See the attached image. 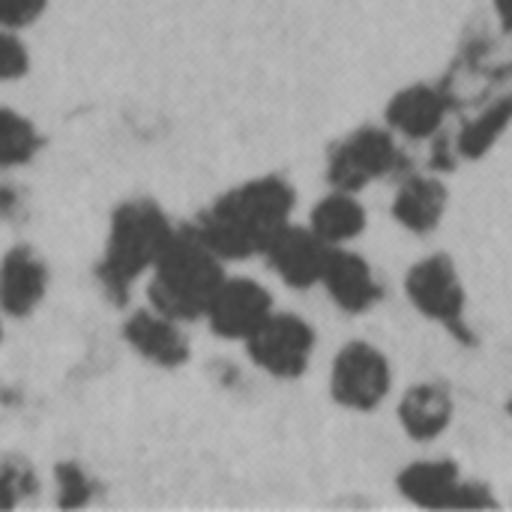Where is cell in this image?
Returning a JSON list of instances; mask_svg holds the SVG:
<instances>
[{
	"label": "cell",
	"instance_id": "ac0fdd59",
	"mask_svg": "<svg viewBox=\"0 0 512 512\" xmlns=\"http://www.w3.org/2000/svg\"><path fill=\"white\" fill-rule=\"evenodd\" d=\"M512 120V96L510 99H501V102H495L489 111H483L477 120H471L465 129H462V135H459V150H462V156H483L501 135H504V129L510 126Z\"/></svg>",
	"mask_w": 512,
	"mask_h": 512
},
{
	"label": "cell",
	"instance_id": "9a60e30c",
	"mask_svg": "<svg viewBox=\"0 0 512 512\" xmlns=\"http://www.w3.org/2000/svg\"><path fill=\"white\" fill-rule=\"evenodd\" d=\"M399 489L420 507H450V498L459 489V471L450 462H420L402 474Z\"/></svg>",
	"mask_w": 512,
	"mask_h": 512
},
{
	"label": "cell",
	"instance_id": "8fae6325",
	"mask_svg": "<svg viewBox=\"0 0 512 512\" xmlns=\"http://www.w3.org/2000/svg\"><path fill=\"white\" fill-rule=\"evenodd\" d=\"M45 294V267L33 252L15 249L0 264V306L9 315L30 312Z\"/></svg>",
	"mask_w": 512,
	"mask_h": 512
},
{
	"label": "cell",
	"instance_id": "cb8c5ba5",
	"mask_svg": "<svg viewBox=\"0 0 512 512\" xmlns=\"http://www.w3.org/2000/svg\"><path fill=\"white\" fill-rule=\"evenodd\" d=\"M495 3H498V12H501L504 24L512 30V0H495Z\"/></svg>",
	"mask_w": 512,
	"mask_h": 512
},
{
	"label": "cell",
	"instance_id": "44dd1931",
	"mask_svg": "<svg viewBox=\"0 0 512 512\" xmlns=\"http://www.w3.org/2000/svg\"><path fill=\"white\" fill-rule=\"evenodd\" d=\"M24 69H27L24 45L15 36L0 33V78H18Z\"/></svg>",
	"mask_w": 512,
	"mask_h": 512
},
{
	"label": "cell",
	"instance_id": "6da1fadb",
	"mask_svg": "<svg viewBox=\"0 0 512 512\" xmlns=\"http://www.w3.org/2000/svg\"><path fill=\"white\" fill-rule=\"evenodd\" d=\"M294 192L288 183L267 177L225 195L198 225V234L219 258H249L267 252L273 237L288 225Z\"/></svg>",
	"mask_w": 512,
	"mask_h": 512
},
{
	"label": "cell",
	"instance_id": "277c9868",
	"mask_svg": "<svg viewBox=\"0 0 512 512\" xmlns=\"http://www.w3.org/2000/svg\"><path fill=\"white\" fill-rule=\"evenodd\" d=\"M315 336L309 324L297 315H267L264 324L249 336V351L255 363L273 375L294 378L306 369L312 357Z\"/></svg>",
	"mask_w": 512,
	"mask_h": 512
},
{
	"label": "cell",
	"instance_id": "3957f363",
	"mask_svg": "<svg viewBox=\"0 0 512 512\" xmlns=\"http://www.w3.org/2000/svg\"><path fill=\"white\" fill-rule=\"evenodd\" d=\"M171 225L150 201H132L117 210L102 261V282L108 291L123 294L147 267H153L171 240Z\"/></svg>",
	"mask_w": 512,
	"mask_h": 512
},
{
	"label": "cell",
	"instance_id": "e0dca14e",
	"mask_svg": "<svg viewBox=\"0 0 512 512\" xmlns=\"http://www.w3.org/2000/svg\"><path fill=\"white\" fill-rule=\"evenodd\" d=\"M366 225V213L363 207L339 192V195H330L324 198L315 213H312V231L324 240V243H345V240H354Z\"/></svg>",
	"mask_w": 512,
	"mask_h": 512
},
{
	"label": "cell",
	"instance_id": "30bf717a",
	"mask_svg": "<svg viewBox=\"0 0 512 512\" xmlns=\"http://www.w3.org/2000/svg\"><path fill=\"white\" fill-rule=\"evenodd\" d=\"M321 282L327 285L330 297L342 309H348V312L369 309L378 300V294H381L369 264L363 258L351 255V252H333L330 249V258H327Z\"/></svg>",
	"mask_w": 512,
	"mask_h": 512
},
{
	"label": "cell",
	"instance_id": "8992f818",
	"mask_svg": "<svg viewBox=\"0 0 512 512\" xmlns=\"http://www.w3.org/2000/svg\"><path fill=\"white\" fill-rule=\"evenodd\" d=\"M399 162V150L393 144V138L381 129H363L357 135H351L330 162V180L342 189H360L375 177H384L396 168Z\"/></svg>",
	"mask_w": 512,
	"mask_h": 512
},
{
	"label": "cell",
	"instance_id": "7c38bea8",
	"mask_svg": "<svg viewBox=\"0 0 512 512\" xmlns=\"http://www.w3.org/2000/svg\"><path fill=\"white\" fill-rule=\"evenodd\" d=\"M126 339L147 360L162 366H177L186 360V339L174 327V318L162 312H138L126 324Z\"/></svg>",
	"mask_w": 512,
	"mask_h": 512
},
{
	"label": "cell",
	"instance_id": "2e32d148",
	"mask_svg": "<svg viewBox=\"0 0 512 512\" xmlns=\"http://www.w3.org/2000/svg\"><path fill=\"white\" fill-rule=\"evenodd\" d=\"M450 414H453L450 396L441 387H432V384L414 387L405 396L402 411H399L408 435H414L420 441H429V438L441 435L447 429V423H450Z\"/></svg>",
	"mask_w": 512,
	"mask_h": 512
},
{
	"label": "cell",
	"instance_id": "603a6c76",
	"mask_svg": "<svg viewBox=\"0 0 512 512\" xmlns=\"http://www.w3.org/2000/svg\"><path fill=\"white\" fill-rule=\"evenodd\" d=\"M21 489H24V477H21V471L0 465V507H12Z\"/></svg>",
	"mask_w": 512,
	"mask_h": 512
},
{
	"label": "cell",
	"instance_id": "ffe728a7",
	"mask_svg": "<svg viewBox=\"0 0 512 512\" xmlns=\"http://www.w3.org/2000/svg\"><path fill=\"white\" fill-rule=\"evenodd\" d=\"M57 480H60V504L63 507H78V504L87 501V492L90 489H87V480H84V474L78 468L63 465L57 471Z\"/></svg>",
	"mask_w": 512,
	"mask_h": 512
},
{
	"label": "cell",
	"instance_id": "4fadbf2b",
	"mask_svg": "<svg viewBox=\"0 0 512 512\" xmlns=\"http://www.w3.org/2000/svg\"><path fill=\"white\" fill-rule=\"evenodd\" d=\"M387 117L399 132L411 138H426L441 129L447 117V96L435 87H411L390 102Z\"/></svg>",
	"mask_w": 512,
	"mask_h": 512
},
{
	"label": "cell",
	"instance_id": "d4e9b609",
	"mask_svg": "<svg viewBox=\"0 0 512 512\" xmlns=\"http://www.w3.org/2000/svg\"><path fill=\"white\" fill-rule=\"evenodd\" d=\"M510 411H512V405H510Z\"/></svg>",
	"mask_w": 512,
	"mask_h": 512
},
{
	"label": "cell",
	"instance_id": "7402d4cb",
	"mask_svg": "<svg viewBox=\"0 0 512 512\" xmlns=\"http://www.w3.org/2000/svg\"><path fill=\"white\" fill-rule=\"evenodd\" d=\"M45 0H0V24L21 27L42 12Z\"/></svg>",
	"mask_w": 512,
	"mask_h": 512
},
{
	"label": "cell",
	"instance_id": "7a4b0ae2",
	"mask_svg": "<svg viewBox=\"0 0 512 512\" xmlns=\"http://www.w3.org/2000/svg\"><path fill=\"white\" fill-rule=\"evenodd\" d=\"M153 270V306L174 321L204 315L216 288L222 285V258L207 246L198 228L171 234Z\"/></svg>",
	"mask_w": 512,
	"mask_h": 512
},
{
	"label": "cell",
	"instance_id": "9c48e42d",
	"mask_svg": "<svg viewBox=\"0 0 512 512\" xmlns=\"http://www.w3.org/2000/svg\"><path fill=\"white\" fill-rule=\"evenodd\" d=\"M408 297L420 312L444 324H456L462 318L465 294L447 258H429L417 264L408 273Z\"/></svg>",
	"mask_w": 512,
	"mask_h": 512
},
{
	"label": "cell",
	"instance_id": "52a82bcc",
	"mask_svg": "<svg viewBox=\"0 0 512 512\" xmlns=\"http://www.w3.org/2000/svg\"><path fill=\"white\" fill-rule=\"evenodd\" d=\"M219 336L228 339H249L264 318L270 315V297L258 282L249 279H231L216 288L207 312H204Z\"/></svg>",
	"mask_w": 512,
	"mask_h": 512
},
{
	"label": "cell",
	"instance_id": "d6986e66",
	"mask_svg": "<svg viewBox=\"0 0 512 512\" xmlns=\"http://www.w3.org/2000/svg\"><path fill=\"white\" fill-rule=\"evenodd\" d=\"M36 150V132L33 126L15 114L0 108V165H21Z\"/></svg>",
	"mask_w": 512,
	"mask_h": 512
},
{
	"label": "cell",
	"instance_id": "ba28073f",
	"mask_svg": "<svg viewBox=\"0 0 512 512\" xmlns=\"http://www.w3.org/2000/svg\"><path fill=\"white\" fill-rule=\"evenodd\" d=\"M327 246L330 243H324L315 231L285 225L267 246V258L288 285L309 288V285L321 282V276H324V267L330 258Z\"/></svg>",
	"mask_w": 512,
	"mask_h": 512
},
{
	"label": "cell",
	"instance_id": "5b68a950",
	"mask_svg": "<svg viewBox=\"0 0 512 512\" xmlns=\"http://www.w3.org/2000/svg\"><path fill=\"white\" fill-rule=\"evenodd\" d=\"M390 390V366L387 360L363 345H348L333 366V393L348 408H375Z\"/></svg>",
	"mask_w": 512,
	"mask_h": 512
},
{
	"label": "cell",
	"instance_id": "5bb4252c",
	"mask_svg": "<svg viewBox=\"0 0 512 512\" xmlns=\"http://www.w3.org/2000/svg\"><path fill=\"white\" fill-rule=\"evenodd\" d=\"M447 192L438 180L414 177L408 180L396 195V219L411 231H432L444 213Z\"/></svg>",
	"mask_w": 512,
	"mask_h": 512
}]
</instances>
